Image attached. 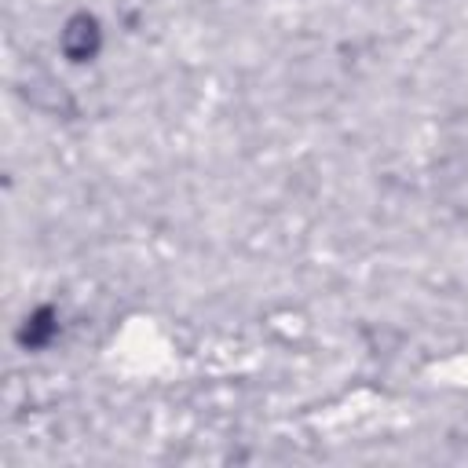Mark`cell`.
Returning <instances> with one entry per match:
<instances>
[{"label":"cell","instance_id":"cell-1","mask_svg":"<svg viewBox=\"0 0 468 468\" xmlns=\"http://www.w3.org/2000/svg\"><path fill=\"white\" fill-rule=\"evenodd\" d=\"M58 51H62L66 62H77V66L91 62L102 51V26H99V18L88 15V11L69 15L62 22V29H58Z\"/></svg>","mask_w":468,"mask_h":468},{"label":"cell","instance_id":"cell-2","mask_svg":"<svg viewBox=\"0 0 468 468\" xmlns=\"http://www.w3.org/2000/svg\"><path fill=\"white\" fill-rule=\"evenodd\" d=\"M58 333V314L51 307H37L22 318V329H18V340L26 347H44L51 336Z\"/></svg>","mask_w":468,"mask_h":468}]
</instances>
